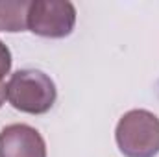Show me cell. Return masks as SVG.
<instances>
[{
	"instance_id": "cell-1",
	"label": "cell",
	"mask_w": 159,
	"mask_h": 157,
	"mask_svg": "<svg viewBox=\"0 0 159 157\" xmlns=\"http://www.w3.org/2000/svg\"><path fill=\"white\" fill-rule=\"evenodd\" d=\"M115 141L126 157H156L159 154V118L146 109L124 113L115 129Z\"/></svg>"
},
{
	"instance_id": "cell-4",
	"label": "cell",
	"mask_w": 159,
	"mask_h": 157,
	"mask_svg": "<svg viewBox=\"0 0 159 157\" xmlns=\"http://www.w3.org/2000/svg\"><path fill=\"white\" fill-rule=\"evenodd\" d=\"M0 157H46L41 133L28 124H11L0 131Z\"/></svg>"
},
{
	"instance_id": "cell-2",
	"label": "cell",
	"mask_w": 159,
	"mask_h": 157,
	"mask_svg": "<svg viewBox=\"0 0 159 157\" xmlns=\"http://www.w3.org/2000/svg\"><path fill=\"white\" fill-rule=\"evenodd\" d=\"M56 85L41 70H17L7 81V102L20 113L44 115L56 104Z\"/></svg>"
},
{
	"instance_id": "cell-7",
	"label": "cell",
	"mask_w": 159,
	"mask_h": 157,
	"mask_svg": "<svg viewBox=\"0 0 159 157\" xmlns=\"http://www.w3.org/2000/svg\"><path fill=\"white\" fill-rule=\"evenodd\" d=\"M6 98H7V85H6L4 81H0V107L4 105Z\"/></svg>"
},
{
	"instance_id": "cell-5",
	"label": "cell",
	"mask_w": 159,
	"mask_h": 157,
	"mask_svg": "<svg viewBox=\"0 0 159 157\" xmlns=\"http://www.w3.org/2000/svg\"><path fill=\"white\" fill-rule=\"evenodd\" d=\"M30 0H2L0 2V32H24L28 28Z\"/></svg>"
},
{
	"instance_id": "cell-6",
	"label": "cell",
	"mask_w": 159,
	"mask_h": 157,
	"mask_svg": "<svg viewBox=\"0 0 159 157\" xmlns=\"http://www.w3.org/2000/svg\"><path fill=\"white\" fill-rule=\"evenodd\" d=\"M11 69V52L9 48L0 41V81L4 79V76L9 72Z\"/></svg>"
},
{
	"instance_id": "cell-3",
	"label": "cell",
	"mask_w": 159,
	"mask_h": 157,
	"mask_svg": "<svg viewBox=\"0 0 159 157\" xmlns=\"http://www.w3.org/2000/svg\"><path fill=\"white\" fill-rule=\"evenodd\" d=\"M76 7L67 0H34L28 9V30L41 37L61 39L72 34Z\"/></svg>"
}]
</instances>
